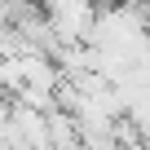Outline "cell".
<instances>
[{"label": "cell", "instance_id": "6da1fadb", "mask_svg": "<svg viewBox=\"0 0 150 150\" xmlns=\"http://www.w3.org/2000/svg\"><path fill=\"white\" fill-rule=\"evenodd\" d=\"M44 18L53 22V31L62 35V44H84L93 35V22H97V0H40Z\"/></svg>", "mask_w": 150, "mask_h": 150}, {"label": "cell", "instance_id": "7a4b0ae2", "mask_svg": "<svg viewBox=\"0 0 150 150\" xmlns=\"http://www.w3.org/2000/svg\"><path fill=\"white\" fill-rule=\"evenodd\" d=\"M0 141H13V146H53L49 137V110L40 106H27L13 97V115H9V128Z\"/></svg>", "mask_w": 150, "mask_h": 150}]
</instances>
